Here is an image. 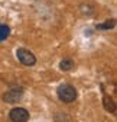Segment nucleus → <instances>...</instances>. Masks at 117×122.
<instances>
[{
  "mask_svg": "<svg viewBox=\"0 0 117 122\" xmlns=\"http://www.w3.org/2000/svg\"><path fill=\"white\" fill-rule=\"evenodd\" d=\"M10 36V28L7 25H0V42L6 41Z\"/></svg>",
  "mask_w": 117,
  "mask_h": 122,
  "instance_id": "6e6552de",
  "label": "nucleus"
},
{
  "mask_svg": "<svg viewBox=\"0 0 117 122\" xmlns=\"http://www.w3.org/2000/svg\"><path fill=\"white\" fill-rule=\"evenodd\" d=\"M29 118H31V115H29L27 109L20 108V106H18V108H13V109L9 112V119H10L12 122H27Z\"/></svg>",
  "mask_w": 117,
  "mask_h": 122,
  "instance_id": "20e7f679",
  "label": "nucleus"
},
{
  "mask_svg": "<svg viewBox=\"0 0 117 122\" xmlns=\"http://www.w3.org/2000/svg\"><path fill=\"white\" fill-rule=\"evenodd\" d=\"M103 106H104V109L110 113H116V102L113 100L111 96H108L104 89H103Z\"/></svg>",
  "mask_w": 117,
  "mask_h": 122,
  "instance_id": "39448f33",
  "label": "nucleus"
},
{
  "mask_svg": "<svg viewBox=\"0 0 117 122\" xmlns=\"http://www.w3.org/2000/svg\"><path fill=\"white\" fill-rule=\"evenodd\" d=\"M56 96H58V99H59L61 102H64V103H72V102L77 100L78 93H77V89L72 84L62 83V84L58 86V89H56Z\"/></svg>",
  "mask_w": 117,
  "mask_h": 122,
  "instance_id": "f257e3e1",
  "label": "nucleus"
},
{
  "mask_svg": "<svg viewBox=\"0 0 117 122\" xmlns=\"http://www.w3.org/2000/svg\"><path fill=\"white\" fill-rule=\"evenodd\" d=\"M16 57L20 61V64L26 67H33L36 64V57L32 51H29L27 48H18L16 50Z\"/></svg>",
  "mask_w": 117,
  "mask_h": 122,
  "instance_id": "7ed1b4c3",
  "label": "nucleus"
},
{
  "mask_svg": "<svg viewBox=\"0 0 117 122\" xmlns=\"http://www.w3.org/2000/svg\"><path fill=\"white\" fill-rule=\"evenodd\" d=\"M23 93H25V89L22 86H13V87H10L9 90L4 92L2 99L6 103H18V102L22 100Z\"/></svg>",
  "mask_w": 117,
  "mask_h": 122,
  "instance_id": "f03ea898",
  "label": "nucleus"
},
{
  "mask_svg": "<svg viewBox=\"0 0 117 122\" xmlns=\"http://www.w3.org/2000/svg\"><path fill=\"white\" fill-rule=\"evenodd\" d=\"M74 67H75V63L71 58H64V60H61V63H59V70L61 71H71Z\"/></svg>",
  "mask_w": 117,
  "mask_h": 122,
  "instance_id": "0eeeda50",
  "label": "nucleus"
},
{
  "mask_svg": "<svg viewBox=\"0 0 117 122\" xmlns=\"http://www.w3.org/2000/svg\"><path fill=\"white\" fill-rule=\"evenodd\" d=\"M116 26V19H107L106 22H103V23H97L95 25V29L97 30H110V29H113Z\"/></svg>",
  "mask_w": 117,
  "mask_h": 122,
  "instance_id": "423d86ee",
  "label": "nucleus"
}]
</instances>
